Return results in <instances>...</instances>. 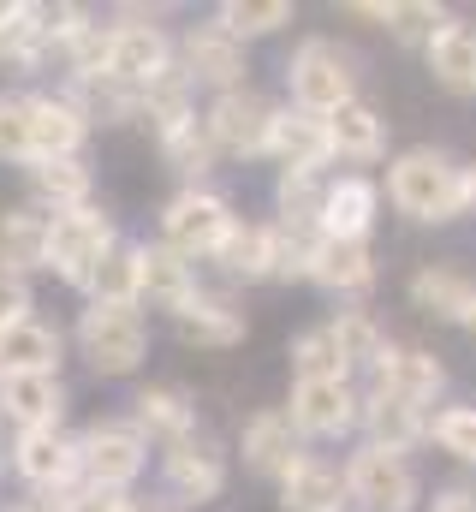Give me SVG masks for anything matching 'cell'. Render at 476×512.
Listing matches in <instances>:
<instances>
[{
	"label": "cell",
	"instance_id": "obj_8",
	"mask_svg": "<svg viewBox=\"0 0 476 512\" xmlns=\"http://www.w3.org/2000/svg\"><path fill=\"white\" fill-rule=\"evenodd\" d=\"M149 459V441L137 423H96L84 441H78V471L90 477V489H125Z\"/></svg>",
	"mask_w": 476,
	"mask_h": 512
},
{
	"label": "cell",
	"instance_id": "obj_48",
	"mask_svg": "<svg viewBox=\"0 0 476 512\" xmlns=\"http://www.w3.org/2000/svg\"><path fill=\"white\" fill-rule=\"evenodd\" d=\"M465 334H471V340H476V322H471V328H465Z\"/></svg>",
	"mask_w": 476,
	"mask_h": 512
},
{
	"label": "cell",
	"instance_id": "obj_7",
	"mask_svg": "<svg viewBox=\"0 0 476 512\" xmlns=\"http://www.w3.org/2000/svg\"><path fill=\"white\" fill-rule=\"evenodd\" d=\"M286 417L310 441H340V435L363 429V393L352 382H292Z\"/></svg>",
	"mask_w": 476,
	"mask_h": 512
},
{
	"label": "cell",
	"instance_id": "obj_36",
	"mask_svg": "<svg viewBox=\"0 0 476 512\" xmlns=\"http://www.w3.org/2000/svg\"><path fill=\"white\" fill-rule=\"evenodd\" d=\"M30 185L42 203H54V215L66 209H90V173L78 161H36L30 167Z\"/></svg>",
	"mask_w": 476,
	"mask_h": 512
},
{
	"label": "cell",
	"instance_id": "obj_34",
	"mask_svg": "<svg viewBox=\"0 0 476 512\" xmlns=\"http://www.w3.org/2000/svg\"><path fill=\"white\" fill-rule=\"evenodd\" d=\"M286 358H292V376L298 382H352V364L340 358V346H334L328 328H304Z\"/></svg>",
	"mask_w": 476,
	"mask_h": 512
},
{
	"label": "cell",
	"instance_id": "obj_33",
	"mask_svg": "<svg viewBox=\"0 0 476 512\" xmlns=\"http://www.w3.org/2000/svg\"><path fill=\"white\" fill-rule=\"evenodd\" d=\"M274 209H280V227H298V233H322L328 179H322V173H280V185H274Z\"/></svg>",
	"mask_w": 476,
	"mask_h": 512
},
{
	"label": "cell",
	"instance_id": "obj_11",
	"mask_svg": "<svg viewBox=\"0 0 476 512\" xmlns=\"http://www.w3.org/2000/svg\"><path fill=\"white\" fill-rule=\"evenodd\" d=\"M179 54H185V78L191 84H215L221 96L227 90H244V42H238L227 24H191L185 30V42H179Z\"/></svg>",
	"mask_w": 476,
	"mask_h": 512
},
{
	"label": "cell",
	"instance_id": "obj_12",
	"mask_svg": "<svg viewBox=\"0 0 476 512\" xmlns=\"http://www.w3.org/2000/svg\"><path fill=\"white\" fill-rule=\"evenodd\" d=\"M268 155L280 161V173H322L334 161V137L322 114H304V108H280L274 131H268Z\"/></svg>",
	"mask_w": 476,
	"mask_h": 512
},
{
	"label": "cell",
	"instance_id": "obj_24",
	"mask_svg": "<svg viewBox=\"0 0 476 512\" xmlns=\"http://www.w3.org/2000/svg\"><path fill=\"white\" fill-rule=\"evenodd\" d=\"M90 120L78 114V102L66 96H42L30 102V143H36V161H72L78 143H84Z\"/></svg>",
	"mask_w": 476,
	"mask_h": 512
},
{
	"label": "cell",
	"instance_id": "obj_19",
	"mask_svg": "<svg viewBox=\"0 0 476 512\" xmlns=\"http://www.w3.org/2000/svg\"><path fill=\"white\" fill-rule=\"evenodd\" d=\"M375 209H381V191H375V179H363V173H340V179H328L322 239H369V227H375Z\"/></svg>",
	"mask_w": 476,
	"mask_h": 512
},
{
	"label": "cell",
	"instance_id": "obj_13",
	"mask_svg": "<svg viewBox=\"0 0 476 512\" xmlns=\"http://www.w3.org/2000/svg\"><path fill=\"white\" fill-rule=\"evenodd\" d=\"M161 471H167V489H173L179 501H191V507H203V501H215V495L227 489V453H221L209 435L173 441Z\"/></svg>",
	"mask_w": 476,
	"mask_h": 512
},
{
	"label": "cell",
	"instance_id": "obj_15",
	"mask_svg": "<svg viewBox=\"0 0 476 512\" xmlns=\"http://www.w3.org/2000/svg\"><path fill=\"white\" fill-rule=\"evenodd\" d=\"M161 72H173V48L155 24H119L114 30V60H108V78L125 90H149Z\"/></svg>",
	"mask_w": 476,
	"mask_h": 512
},
{
	"label": "cell",
	"instance_id": "obj_43",
	"mask_svg": "<svg viewBox=\"0 0 476 512\" xmlns=\"http://www.w3.org/2000/svg\"><path fill=\"white\" fill-rule=\"evenodd\" d=\"M24 310H30V286H24V274H12V268L0 262V334H6L12 322H24Z\"/></svg>",
	"mask_w": 476,
	"mask_h": 512
},
{
	"label": "cell",
	"instance_id": "obj_42",
	"mask_svg": "<svg viewBox=\"0 0 476 512\" xmlns=\"http://www.w3.org/2000/svg\"><path fill=\"white\" fill-rule=\"evenodd\" d=\"M0 161H36L30 102H18V96H0Z\"/></svg>",
	"mask_w": 476,
	"mask_h": 512
},
{
	"label": "cell",
	"instance_id": "obj_28",
	"mask_svg": "<svg viewBox=\"0 0 476 512\" xmlns=\"http://www.w3.org/2000/svg\"><path fill=\"white\" fill-rule=\"evenodd\" d=\"M215 262L233 280H268V274H280V227L274 221H238L233 239L221 245Z\"/></svg>",
	"mask_w": 476,
	"mask_h": 512
},
{
	"label": "cell",
	"instance_id": "obj_4",
	"mask_svg": "<svg viewBox=\"0 0 476 512\" xmlns=\"http://www.w3.org/2000/svg\"><path fill=\"white\" fill-rule=\"evenodd\" d=\"M238 215L233 203L221 197V191H203V185H191V191H179L173 203H167V215H161V245H173L179 256H221V245L233 239Z\"/></svg>",
	"mask_w": 476,
	"mask_h": 512
},
{
	"label": "cell",
	"instance_id": "obj_29",
	"mask_svg": "<svg viewBox=\"0 0 476 512\" xmlns=\"http://www.w3.org/2000/svg\"><path fill=\"white\" fill-rule=\"evenodd\" d=\"M173 322H179V340L185 346H203V352H227V346L244 340V316H238L227 298H209V292H197Z\"/></svg>",
	"mask_w": 476,
	"mask_h": 512
},
{
	"label": "cell",
	"instance_id": "obj_40",
	"mask_svg": "<svg viewBox=\"0 0 476 512\" xmlns=\"http://www.w3.org/2000/svg\"><path fill=\"white\" fill-rule=\"evenodd\" d=\"M429 441L459 459V465H476V405H441L429 417Z\"/></svg>",
	"mask_w": 476,
	"mask_h": 512
},
{
	"label": "cell",
	"instance_id": "obj_16",
	"mask_svg": "<svg viewBox=\"0 0 476 512\" xmlns=\"http://www.w3.org/2000/svg\"><path fill=\"white\" fill-rule=\"evenodd\" d=\"M363 441L369 447H387V453H411V447L429 441V411L369 387L363 393Z\"/></svg>",
	"mask_w": 476,
	"mask_h": 512
},
{
	"label": "cell",
	"instance_id": "obj_23",
	"mask_svg": "<svg viewBox=\"0 0 476 512\" xmlns=\"http://www.w3.org/2000/svg\"><path fill=\"white\" fill-rule=\"evenodd\" d=\"M423 54H429V72H435L441 90H453V96H476V24L447 18Z\"/></svg>",
	"mask_w": 476,
	"mask_h": 512
},
{
	"label": "cell",
	"instance_id": "obj_21",
	"mask_svg": "<svg viewBox=\"0 0 476 512\" xmlns=\"http://www.w3.org/2000/svg\"><path fill=\"white\" fill-rule=\"evenodd\" d=\"M310 280H316L322 292H334V298L369 292V286H375V251H369V239H322Z\"/></svg>",
	"mask_w": 476,
	"mask_h": 512
},
{
	"label": "cell",
	"instance_id": "obj_26",
	"mask_svg": "<svg viewBox=\"0 0 476 512\" xmlns=\"http://www.w3.org/2000/svg\"><path fill=\"white\" fill-rule=\"evenodd\" d=\"M12 465L36 483V489H54L78 471V441H66L60 429H24L18 447H12Z\"/></svg>",
	"mask_w": 476,
	"mask_h": 512
},
{
	"label": "cell",
	"instance_id": "obj_44",
	"mask_svg": "<svg viewBox=\"0 0 476 512\" xmlns=\"http://www.w3.org/2000/svg\"><path fill=\"white\" fill-rule=\"evenodd\" d=\"M66 512H137V507L125 495H114V489H84V495H72Z\"/></svg>",
	"mask_w": 476,
	"mask_h": 512
},
{
	"label": "cell",
	"instance_id": "obj_45",
	"mask_svg": "<svg viewBox=\"0 0 476 512\" xmlns=\"http://www.w3.org/2000/svg\"><path fill=\"white\" fill-rule=\"evenodd\" d=\"M429 512H476V489H441Z\"/></svg>",
	"mask_w": 476,
	"mask_h": 512
},
{
	"label": "cell",
	"instance_id": "obj_20",
	"mask_svg": "<svg viewBox=\"0 0 476 512\" xmlns=\"http://www.w3.org/2000/svg\"><path fill=\"white\" fill-rule=\"evenodd\" d=\"M137 274H143L137 298H149V304H161L173 316L197 298V268H191V256H179L173 245H143L137 251Z\"/></svg>",
	"mask_w": 476,
	"mask_h": 512
},
{
	"label": "cell",
	"instance_id": "obj_41",
	"mask_svg": "<svg viewBox=\"0 0 476 512\" xmlns=\"http://www.w3.org/2000/svg\"><path fill=\"white\" fill-rule=\"evenodd\" d=\"M90 292H96V304H137V292H143V274H137V251L114 245V251H108V262L96 268Z\"/></svg>",
	"mask_w": 476,
	"mask_h": 512
},
{
	"label": "cell",
	"instance_id": "obj_1",
	"mask_svg": "<svg viewBox=\"0 0 476 512\" xmlns=\"http://www.w3.org/2000/svg\"><path fill=\"white\" fill-rule=\"evenodd\" d=\"M387 203L417 221V227H447L459 215H471V167H459L447 149H399L387 161Z\"/></svg>",
	"mask_w": 476,
	"mask_h": 512
},
{
	"label": "cell",
	"instance_id": "obj_47",
	"mask_svg": "<svg viewBox=\"0 0 476 512\" xmlns=\"http://www.w3.org/2000/svg\"><path fill=\"white\" fill-rule=\"evenodd\" d=\"M471 221H476V167H471Z\"/></svg>",
	"mask_w": 476,
	"mask_h": 512
},
{
	"label": "cell",
	"instance_id": "obj_5",
	"mask_svg": "<svg viewBox=\"0 0 476 512\" xmlns=\"http://www.w3.org/2000/svg\"><path fill=\"white\" fill-rule=\"evenodd\" d=\"M78 346L102 376H131L149 352V328H143L137 304H90L78 322Z\"/></svg>",
	"mask_w": 476,
	"mask_h": 512
},
{
	"label": "cell",
	"instance_id": "obj_31",
	"mask_svg": "<svg viewBox=\"0 0 476 512\" xmlns=\"http://www.w3.org/2000/svg\"><path fill=\"white\" fill-rule=\"evenodd\" d=\"M328 137H334V155L340 161H357V167L387 155V120L369 102H346L340 114H328Z\"/></svg>",
	"mask_w": 476,
	"mask_h": 512
},
{
	"label": "cell",
	"instance_id": "obj_22",
	"mask_svg": "<svg viewBox=\"0 0 476 512\" xmlns=\"http://www.w3.org/2000/svg\"><path fill=\"white\" fill-rule=\"evenodd\" d=\"M357 18H375L393 42H405V48H429L435 42V30L453 18L441 0H357L352 6Z\"/></svg>",
	"mask_w": 476,
	"mask_h": 512
},
{
	"label": "cell",
	"instance_id": "obj_14",
	"mask_svg": "<svg viewBox=\"0 0 476 512\" xmlns=\"http://www.w3.org/2000/svg\"><path fill=\"white\" fill-rule=\"evenodd\" d=\"M405 292H411V304H417L423 316H435V322H447V328H471L476 322V280L465 268L423 262Z\"/></svg>",
	"mask_w": 476,
	"mask_h": 512
},
{
	"label": "cell",
	"instance_id": "obj_6",
	"mask_svg": "<svg viewBox=\"0 0 476 512\" xmlns=\"http://www.w3.org/2000/svg\"><path fill=\"white\" fill-rule=\"evenodd\" d=\"M114 251V221L96 215V209H66L54 215V239H48V268L72 286H90L96 268Z\"/></svg>",
	"mask_w": 476,
	"mask_h": 512
},
{
	"label": "cell",
	"instance_id": "obj_38",
	"mask_svg": "<svg viewBox=\"0 0 476 512\" xmlns=\"http://www.w3.org/2000/svg\"><path fill=\"white\" fill-rule=\"evenodd\" d=\"M42 48H48L42 6H0V60H18V66H30Z\"/></svg>",
	"mask_w": 476,
	"mask_h": 512
},
{
	"label": "cell",
	"instance_id": "obj_18",
	"mask_svg": "<svg viewBox=\"0 0 476 512\" xmlns=\"http://www.w3.org/2000/svg\"><path fill=\"white\" fill-rule=\"evenodd\" d=\"M238 453H244V465L262 471V477H286V471L304 459V453H298V429H292L286 411H256V417L244 423V435H238Z\"/></svg>",
	"mask_w": 476,
	"mask_h": 512
},
{
	"label": "cell",
	"instance_id": "obj_10",
	"mask_svg": "<svg viewBox=\"0 0 476 512\" xmlns=\"http://www.w3.org/2000/svg\"><path fill=\"white\" fill-rule=\"evenodd\" d=\"M369 376H375V393H393V399L423 405V411L447 393V364L435 352H423V346H393L387 340V352L375 358Z\"/></svg>",
	"mask_w": 476,
	"mask_h": 512
},
{
	"label": "cell",
	"instance_id": "obj_25",
	"mask_svg": "<svg viewBox=\"0 0 476 512\" xmlns=\"http://www.w3.org/2000/svg\"><path fill=\"white\" fill-rule=\"evenodd\" d=\"M0 411H6L18 429H60L66 387L54 382V376H6V382H0Z\"/></svg>",
	"mask_w": 476,
	"mask_h": 512
},
{
	"label": "cell",
	"instance_id": "obj_17",
	"mask_svg": "<svg viewBox=\"0 0 476 512\" xmlns=\"http://www.w3.org/2000/svg\"><path fill=\"white\" fill-rule=\"evenodd\" d=\"M280 501L286 512H346V465H328L316 453H304L286 477H280Z\"/></svg>",
	"mask_w": 476,
	"mask_h": 512
},
{
	"label": "cell",
	"instance_id": "obj_27",
	"mask_svg": "<svg viewBox=\"0 0 476 512\" xmlns=\"http://www.w3.org/2000/svg\"><path fill=\"white\" fill-rule=\"evenodd\" d=\"M54 364H60V334L48 322L24 316L0 334V382L6 376H54Z\"/></svg>",
	"mask_w": 476,
	"mask_h": 512
},
{
	"label": "cell",
	"instance_id": "obj_2",
	"mask_svg": "<svg viewBox=\"0 0 476 512\" xmlns=\"http://www.w3.org/2000/svg\"><path fill=\"white\" fill-rule=\"evenodd\" d=\"M286 90H292V108L304 114H340L346 102H357V60L352 48L328 42V36H304L286 60Z\"/></svg>",
	"mask_w": 476,
	"mask_h": 512
},
{
	"label": "cell",
	"instance_id": "obj_32",
	"mask_svg": "<svg viewBox=\"0 0 476 512\" xmlns=\"http://www.w3.org/2000/svg\"><path fill=\"white\" fill-rule=\"evenodd\" d=\"M137 429L143 435H161L167 447L173 441H191L197 435V405L179 387H143L137 393Z\"/></svg>",
	"mask_w": 476,
	"mask_h": 512
},
{
	"label": "cell",
	"instance_id": "obj_9",
	"mask_svg": "<svg viewBox=\"0 0 476 512\" xmlns=\"http://www.w3.org/2000/svg\"><path fill=\"white\" fill-rule=\"evenodd\" d=\"M274 102H262L250 84L244 90H227V96H215V108L203 114L209 131H215V143H221V155H238V161H250V155H268V131H274Z\"/></svg>",
	"mask_w": 476,
	"mask_h": 512
},
{
	"label": "cell",
	"instance_id": "obj_39",
	"mask_svg": "<svg viewBox=\"0 0 476 512\" xmlns=\"http://www.w3.org/2000/svg\"><path fill=\"white\" fill-rule=\"evenodd\" d=\"M215 24H227L238 42L244 36H274L280 24H292V0H227L215 12Z\"/></svg>",
	"mask_w": 476,
	"mask_h": 512
},
{
	"label": "cell",
	"instance_id": "obj_37",
	"mask_svg": "<svg viewBox=\"0 0 476 512\" xmlns=\"http://www.w3.org/2000/svg\"><path fill=\"white\" fill-rule=\"evenodd\" d=\"M161 155H167V167H179V173H191V179H203L209 167H215V155H221V143H215V131L209 120H185V126H173L161 137Z\"/></svg>",
	"mask_w": 476,
	"mask_h": 512
},
{
	"label": "cell",
	"instance_id": "obj_30",
	"mask_svg": "<svg viewBox=\"0 0 476 512\" xmlns=\"http://www.w3.org/2000/svg\"><path fill=\"white\" fill-rule=\"evenodd\" d=\"M48 239H54V215H42V209H6L0 215V262L12 274L48 268Z\"/></svg>",
	"mask_w": 476,
	"mask_h": 512
},
{
	"label": "cell",
	"instance_id": "obj_35",
	"mask_svg": "<svg viewBox=\"0 0 476 512\" xmlns=\"http://www.w3.org/2000/svg\"><path fill=\"white\" fill-rule=\"evenodd\" d=\"M328 334H334V346H340V358L352 364V370H375V358L387 352V334H381V322L369 316V310H340L334 322H328Z\"/></svg>",
	"mask_w": 476,
	"mask_h": 512
},
{
	"label": "cell",
	"instance_id": "obj_46",
	"mask_svg": "<svg viewBox=\"0 0 476 512\" xmlns=\"http://www.w3.org/2000/svg\"><path fill=\"white\" fill-rule=\"evenodd\" d=\"M72 507V501H66ZM66 507H54V501H42V507H12V512H66Z\"/></svg>",
	"mask_w": 476,
	"mask_h": 512
},
{
	"label": "cell",
	"instance_id": "obj_3",
	"mask_svg": "<svg viewBox=\"0 0 476 512\" xmlns=\"http://www.w3.org/2000/svg\"><path fill=\"white\" fill-rule=\"evenodd\" d=\"M346 495L363 512H417L423 501V477L405 453H387V447H352L346 459Z\"/></svg>",
	"mask_w": 476,
	"mask_h": 512
}]
</instances>
